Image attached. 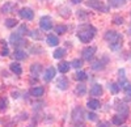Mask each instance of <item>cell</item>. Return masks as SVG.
Here are the masks:
<instances>
[{"label":"cell","mask_w":131,"mask_h":127,"mask_svg":"<svg viewBox=\"0 0 131 127\" xmlns=\"http://www.w3.org/2000/svg\"><path fill=\"white\" fill-rule=\"evenodd\" d=\"M115 110L118 111V114H121L122 117H127L128 115V106L122 101H118V100L115 101Z\"/></svg>","instance_id":"8992f818"},{"label":"cell","mask_w":131,"mask_h":127,"mask_svg":"<svg viewBox=\"0 0 131 127\" xmlns=\"http://www.w3.org/2000/svg\"><path fill=\"white\" fill-rule=\"evenodd\" d=\"M66 31H67V26H66V25H57V26H55V33H58V34H64Z\"/></svg>","instance_id":"f1b7e54d"},{"label":"cell","mask_w":131,"mask_h":127,"mask_svg":"<svg viewBox=\"0 0 131 127\" xmlns=\"http://www.w3.org/2000/svg\"><path fill=\"white\" fill-rule=\"evenodd\" d=\"M109 126H110L109 122H100L98 123V127H109Z\"/></svg>","instance_id":"74e56055"},{"label":"cell","mask_w":131,"mask_h":127,"mask_svg":"<svg viewBox=\"0 0 131 127\" xmlns=\"http://www.w3.org/2000/svg\"><path fill=\"white\" fill-rule=\"evenodd\" d=\"M86 106H88V109H91V110H96V109L100 108L101 105H100V101L98 100L93 98V100H89L88 102H86Z\"/></svg>","instance_id":"2e32d148"},{"label":"cell","mask_w":131,"mask_h":127,"mask_svg":"<svg viewBox=\"0 0 131 127\" xmlns=\"http://www.w3.org/2000/svg\"><path fill=\"white\" fill-rule=\"evenodd\" d=\"M15 58L17 59V60H23V59H25L26 58V52L24 51V50H20V49H16L15 50Z\"/></svg>","instance_id":"44dd1931"},{"label":"cell","mask_w":131,"mask_h":127,"mask_svg":"<svg viewBox=\"0 0 131 127\" xmlns=\"http://www.w3.org/2000/svg\"><path fill=\"white\" fill-rule=\"evenodd\" d=\"M20 17L21 18H24V20H33V17H34V12L30 9V8H23V9H20V12H18Z\"/></svg>","instance_id":"9c48e42d"},{"label":"cell","mask_w":131,"mask_h":127,"mask_svg":"<svg viewBox=\"0 0 131 127\" xmlns=\"http://www.w3.org/2000/svg\"><path fill=\"white\" fill-rule=\"evenodd\" d=\"M94 34H96V29L92 25H89V24H83L78 29V38L83 42V43H88V42H91L93 39Z\"/></svg>","instance_id":"6da1fadb"},{"label":"cell","mask_w":131,"mask_h":127,"mask_svg":"<svg viewBox=\"0 0 131 127\" xmlns=\"http://www.w3.org/2000/svg\"><path fill=\"white\" fill-rule=\"evenodd\" d=\"M96 47L94 46H88V47H85L83 51H81V54H83V59L85 60H92L94 54H96Z\"/></svg>","instance_id":"52a82bcc"},{"label":"cell","mask_w":131,"mask_h":127,"mask_svg":"<svg viewBox=\"0 0 131 127\" xmlns=\"http://www.w3.org/2000/svg\"><path fill=\"white\" fill-rule=\"evenodd\" d=\"M68 79L67 77H66V76H59L58 77V80H57V87L59 88V89H62V90H66V89H67L68 88Z\"/></svg>","instance_id":"30bf717a"},{"label":"cell","mask_w":131,"mask_h":127,"mask_svg":"<svg viewBox=\"0 0 131 127\" xmlns=\"http://www.w3.org/2000/svg\"><path fill=\"white\" fill-rule=\"evenodd\" d=\"M75 93L78 94L79 97L85 96V93H86V87L84 85V84H79V85L76 87V89H75Z\"/></svg>","instance_id":"d6986e66"},{"label":"cell","mask_w":131,"mask_h":127,"mask_svg":"<svg viewBox=\"0 0 131 127\" xmlns=\"http://www.w3.org/2000/svg\"><path fill=\"white\" fill-rule=\"evenodd\" d=\"M119 89H121V87H119L117 83H110V84H109V90H110L112 93L117 94L119 92Z\"/></svg>","instance_id":"484cf974"},{"label":"cell","mask_w":131,"mask_h":127,"mask_svg":"<svg viewBox=\"0 0 131 127\" xmlns=\"http://www.w3.org/2000/svg\"><path fill=\"white\" fill-rule=\"evenodd\" d=\"M125 90V93H126V101H128V100H131V84H128V85L123 89Z\"/></svg>","instance_id":"4dcf8cb0"},{"label":"cell","mask_w":131,"mask_h":127,"mask_svg":"<svg viewBox=\"0 0 131 127\" xmlns=\"http://www.w3.org/2000/svg\"><path fill=\"white\" fill-rule=\"evenodd\" d=\"M86 118H88L89 121H97V115L94 113H88L86 114Z\"/></svg>","instance_id":"d590c367"},{"label":"cell","mask_w":131,"mask_h":127,"mask_svg":"<svg viewBox=\"0 0 131 127\" xmlns=\"http://www.w3.org/2000/svg\"><path fill=\"white\" fill-rule=\"evenodd\" d=\"M41 72H42V66L39 63H33L30 66V73L33 77H38L41 75Z\"/></svg>","instance_id":"8fae6325"},{"label":"cell","mask_w":131,"mask_h":127,"mask_svg":"<svg viewBox=\"0 0 131 127\" xmlns=\"http://www.w3.org/2000/svg\"><path fill=\"white\" fill-rule=\"evenodd\" d=\"M46 42L50 45V46H58V43H59V39H58V37L57 36H54V34H49L47 37H46Z\"/></svg>","instance_id":"9a60e30c"},{"label":"cell","mask_w":131,"mask_h":127,"mask_svg":"<svg viewBox=\"0 0 131 127\" xmlns=\"http://www.w3.org/2000/svg\"><path fill=\"white\" fill-rule=\"evenodd\" d=\"M89 93H91V96H94V97L101 96V94H102V87L100 85V84H93L91 90H89Z\"/></svg>","instance_id":"4fadbf2b"},{"label":"cell","mask_w":131,"mask_h":127,"mask_svg":"<svg viewBox=\"0 0 131 127\" xmlns=\"http://www.w3.org/2000/svg\"><path fill=\"white\" fill-rule=\"evenodd\" d=\"M71 66H72L73 68H80V67L83 66V60H81V59H73V60L71 62Z\"/></svg>","instance_id":"f546056e"},{"label":"cell","mask_w":131,"mask_h":127,"mask_svg":"<svg viewBox=\"0 0 131 127\" xmlns=\"http://www.w3.org/2000/svg\"><path fill=\"white\" fill-rule=\"evenodd\" d=\"M9 42L10 43H13L15 46H20V45H24V39H23V36H21L18 31L16 33H12L9 37Z\"/></svg>","instance_id":"ba28073f"},{"label":"cell","mask_w":131,"mask_h":127,"mask_svg":"<svg viewBox=\"0 0 131 127\" xmlns=\"http://www.w3.org/2000/svg\"><path fill=\"white\" fill-rule=\"evenodd\" d=\"M66 55V49H57L54 51V58L55 59H62Z\"/></svg>","instance_id":"d4e9b609"},{"label":"cell","mask_w":131,"mask_h":127,"mask_svg":"<svg viewBox=\"0 0 131 127\" xmlns=\"http://www.w3.org/2000/svg\"><path fill=\"white\" fill-rule=\"evenodd\" d=\"M71 2H72L73 4H80V3L83 2V0H71Z\"/></svg>","instance_id":"f35d334b"},{"label":"cell","mask_w":131,"mask_h":127,"mask_svg":"<svg viewBox=\"0 0 131 127\" xmlns=\"http://www.w3.org/2000/svg\"><path fill=\"white\" fill-rule=\"evenodd\" d=\"M105 39L109 42V46L113 50H118L122 47V36L115 30H107L105 33Z\"/></svg>","instance_id":"7a4b0ae2"},{"label":"cell","mask_w":131,"mask_h":127,"mask_svg":"<svg viewBox=\"0 0 131 127\" xmlns=\"http://www.w3.org/2000/svg\"><path fill=\"white\" fill-rule=\"evenodd\" d=\"M2 55L3 56H7V55H9V50H8V47H7V45L4 43V46H3V50H2Z\"/></svg>","instance_id":"8d00e7d4"},{"label":"cell","mask_w":131,"mask_h":127,"mask_svg":"<svg viewBox=\"0 0 131 127\" xmlns=\"http://www.w3.org/2000/svg\"><path fill=\"white\" fill-rule=\"evenodd\" d=\"M123 17H121V16H115L114 18H113V22L114 24H117V25H122L123 24Z\"/></svg>","instance_id":"836d02e7"},{"label":"cell","mask_w":131,"mask_h":127,"mask_svg":"<svg viewBox=\"0 0 131 127\" xmlns=\"http://www.w3.org/2000/svg\"><path fill=\"white\" fill-rule=\"evenodd\" d=\"M7 108H8V100L5 97H2L0 98V111H4Z\"/></svg>","instance_id":"83f0119b"},{"label":"cell","mask_w":131,"mask_h":127,"mask_svg":"<svg viewBox=\"0 0 131 127\" xmlns=\"http://www.w3.org/2000/svg\"><path fill=\"white\" fill-rule=\"evenodd\" d=\"M55 73H57L55 68H54V67H49V68L45 71V75H43V80H45V81H50V80H52L54 77H55Z\"/></svg>","instance_id":"7c38bea8"},{"label":"cell","mask_w":131,"mask_h":127,"mask_svg":"<svg viewBox=\"0 0 131 127\" xmlns=\"http://www.w3.org/2000/svg\"><path fill=\"white\" fill-rule=\"evenodd\" d=\"M125 117H122V115H119V114H117V115H114L113 117V123L115 124V126H121V124H123L125 123Z\"/></svg>","instance_id":"7402d4cb"},{"label":"cell","mask_w":131,"mask_h":127,"mask_svg":"<svg viewBox=\"0 0 131 127\" xmlns=\"http://www.w3.org/2000/svg\"><path fill=\"white\" fill-rule=\"evenodd\" d=\"M29 34H30V37H31V38H34V39H41V38H42L41 31H39V30H33L31 33H29Z\"/></svg>","instance_id":"1f68e13d"},{"label":"cell","mask_w":131,"mask_h":127,"mask_svg":"<svg viewBox=\"0 0 131 127\" xmlns=\"http://www.w3.org/2000/svg\"><path fill=\"white\" fill-rule=\"evenodd\" d=\"M39 26H41L42 30H45V31L51 30V29H52V20H51V17H49V16L41 17V20H39Z\"/></svg>","instance_id":"3957f363"},{"label":"cell","mask_w":131,"mask_h":127,"mask_svg":"<svg viewBox=\"0 0 131 127\" xmlns=\"http://www.w3.org/2000/svg\"><path fill=\"white\" fill-rule=\"evenodd\" d=\"M76 127H85V126H84V124H81V123H79V124L76 126Z\"/></svg>","instance_id":"ab89813d"},{"label":"cell","mask_w":131,"mask_h":127,"mask_svg":"<svg viewBox=\"0 0 131 127\" xmlns=\"http://www.w3.org/2000/svg\"><path fill=\"white\" fill-rule=\"evenodd\" d=\"M86 7L93 8L96 10H102V12H107V7H105L100 0H88L86 2Z\"/></svg>","instance_id":"277c9868"},{"label":"cell","mask_w":131,"mask_h":127,"mask_svg":"<svg viewBox=\"0 0 131 127\" xmlns=\"http://www.w3.org/2000/svg\"><path fill=\"white\" fill-rule=\"evenodd\" d=\"M17 25V20L16 18H7L5 20V26L7 28H15Z\"/></svg>","instance_id":"4316f807"},{"label":"cell","mask_w":131,"mask_h":127,"mask_svg":"<svg viewBox=\"0 0 131 127\" xmlns=\"http://www.w3.org/2000/svg\"><path fill=\"white\" fill-rule=\"evenodd\" d=\"M60 9L64 10V12H60V15H62L63 17H70V15H71L70 8H67V7H60Z\"/></svg>","instance_id":"d6a6232c"},{"label":"cell","mask_w":131,"mask_h":127,"mask_svg":"<svg viewBox=\"0 0 131 127\" xmlns=\"http://www.w3.org/2000/svg\"><path fill=\"white\" fill-rule=\"evenodd\" d=\"M83 119H84V110H83L80 106L75 108L73 111H72V121H73L75 123L79 124V123L83 122Z\"/></svg>","instance_id":"5b68a950"},{"label":"cell","mask_w":131,"mask_h":127,"mask_svg":"<svg viewBox=\"0 0 131 127\" xmlns=\"http://www.w3.org/2000/svg\"><path fill=\"white\" fill-rule=\"evenodd\" d=\"M70 67H71L70 63H67V62H62L58 64V70H59L60 73H67L70 71Z\"/></svg>","instance_id":"ac0fdd59"},{"label":"cell","mask_w":131,"mask_h":127,"mask_svg":"<svg viewBox=\"0 0 131 127\" xmlns=\"http://www.w3.org/2000/svg\"><path fill=\"white\" fill-rule=\"evenodd\" d=\"M75 79L79 80V81H84V80L88 79V76H86V72H84V71H78V72H76V75H75Z\"/></svg>","instance_id":"cb8c5ba5"},{"label":"cell","mask_w":131,"mask_h":127,"mask_svg":"<svg viewBox=\"0 0 131 127\" xmlns=\"http://www.w3.org/2000/svg\"><path fill=\"white\" fill-rule=\"evenodd\" d=\"M126 4V0H109V5H112L114 8H119Z\"/></svg>","instance_id":"603a6c76"},{"label":"cell","mask_w":131,"mask_h":127,"mask_svg":"<svg viewBox=\"0 0 131 127\" xmlns=\"http://www.w3.org/2000/svg\"><path fill=\"white\" fill-rule=\"evenodd\" d=\"M10 7H12V4H5V5L2 8V12H3V13H9V12H10Z\"/></svg>","instance_id":"e575fe53"},{"label":"cell","mask_w":131,"mask_h":127,"mask_svg":"<svg viewBox=\"0 0 131 127\" xmlns=\"http://www.w3.org/2000/svg\"><path fill=\"white\" fill-rule=\"evenodd\" d=\"M43 93H45V89H43L42 87H34V88L30 89V94L33 97H37V98L43 96Z\"/></svg>","instance_id":"5bb4252c"},{"label":"cell","mask_w":131,"mask_h":127,"mask_svg":"<svg viewBox=\"0 0 131 127\" xmlns=\"http://www.w3.org/2000/svg\"><path fill=\"white\" fill-rule=\"evenodd\" d=\"M10 71H12L13 73H16V75H21L23 73V68H21V66L18 64V63H10V66H9Z\"/></svg>","instance_id":"e0dca14e"},{"label":"cell","mask_w":131,"mask_h":127,"mask_svg":"<svg viewBox=\"0 0 131 127\" xmlns=\"http://www.w3.org/2000/svg\"><path fill=\"white\" fill-rule=\"evenodd\" d=\"M94 71H98V70H104L105 68V63L102 62V60H100V59H98V60H94L93 63H92V66H91Z\"/></svg>","instance_id":"ffe728a7"}]
</instances>
